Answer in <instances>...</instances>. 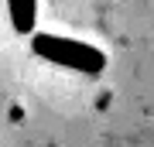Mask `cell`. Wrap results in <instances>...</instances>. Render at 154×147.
<instances>
[{
	"instance_id": "cell-1",
	"label": "cell",
	"mask_w": 154,
	"mask_h": 147,
	"mask_svg": "<svg viewBox=\"0 0 154 147\" xmlns=\"http://www.w3.org/2000/svg\"><path fill=\"white\" fill-rule=\"evenodd\" d=\"M31 51L45 62H55L65 65L72 72H82V75H99L106 69V55L96 44L75 41V38H58V34H34L31 38Z\"/></svg>"
},
{
	"instance_id": "cell-2",
	"label": "cell",
	"mask_w": 154,
	"mask_h": 147,
	"mask_svg": "<svg viewBox=\"0 0 154 147\" xmlns=\"http://www.w3.org/2000/svg\"><path fill=\"white\" fill-rule=\"evenodd\" d=\"M7 11H11V24L17 34H28L34 27L38 17V0H7Z\"/></svg>"
}]
</instances>
